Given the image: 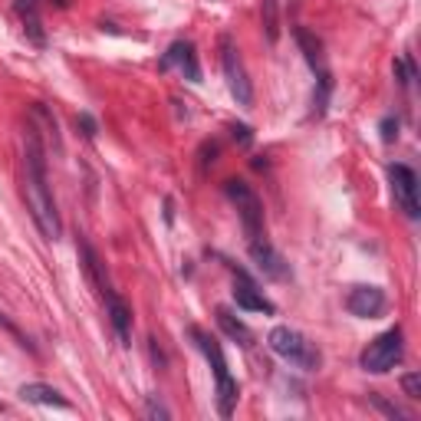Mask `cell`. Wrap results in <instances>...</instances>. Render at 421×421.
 <instances>
[{
    "instance_id": "obj_6",
    "label": "cell",
    "mask_w": 421,
    "mask_h": 421,
    "mask_svg": "<svg viewBox=\"0 0 421 421\" xmlns=\"http://www.w3.org/2000/svg\"><path fill=\"white\" fill-rule=\"evenodd\" d=\"M221 66H224V79H227V89L230 96L237 99V105L250 109L254 105V83L247 76V66L241 60V50L234 46L230 36H221Z\"/></svg>"
},
{
    "instance_id": "obj_22",
    "label": "cell",
    "mask_w": 421,
    "mask_h": 421,
    "mask_svg": "<svg viewBox=\"0 0 421 421\" xmlns=\"http://www.w3.org/2000/svg\"><path fill=\"white\" fill-rule=\"evenodd\" d=\"M0 330H7V332H10V336H14V339H17V343H20V346H23V349H30V352H36L30 339H27V336L20 332V326H17V323H10V319H7V316H3V313H0Z\"/></svg>"
},
{
    "instance_id": "obj_3",
    "label": "cell",
    "mask_w": 421,
    "mask_h": 421,
    "mask_svg": "<svg viewBox=\"0 0 421 421\" xmlns=\"http://www.w3.org/2000/svg\"><path fill=\"white\" fill-rule=\"evenodd\" d=\"M191 336L197 339V349L208 356L210 369H214V382H217V411H221V418H230V415H234V405H237V382L230 378L224 349H221V343H217L214 336H208V332L197 330V326H191Z\"/></svg>"
},
{
    "instance_id": "obj_21",
    "label": "cell",
    "mask_w": 421,
    "mask_h": 421,
    "mask_svg": "<svg viewBox=\"0 0 421 421\" xmlns=\"http://www.w3.org/2000/svg\"><path fill=\"white\" fill-rule=\"evenodd\" d=\"M402 391H405L408 398L418 402L421 398V372H408V376H402Z\"/></svg>"
},
{
    "instance_id": "obj_4",
    "label": "cell",
    "mask_w": 421,
    "mask_h": 421,
    "mask_svg": "<svg viewBox=\"0 0 421 421\" xmlns=\"http://www.w3.org/2000/svg\"><path fill=\"white\" fill-rule=\"evenodd\" d=\"M402 356H405V332H402V326H391L362 349L359 365L372 376H385L402 362Z\"/></svg>"
},
{
    "instance_id": "obj_8",
    "label": "cell",
    "mask_w": 421,
    "mask_h": 421,
    "mask_svg": "<svg viewBox=\"0 0 421 421\" xmlns=\"http://www.w3.org/2000/svg\"><path fill=\"white\" fill-rule=\"evenodd\" d=\"M385 306H389V296L378 286H356L346 296V310L359 319H376L385 313Z\"/></svg>"
},
{
    "instance_id": "obj_1",
    "label": "cell",
    "mask_w": 421,
    "mask_h": 421,
    "mask_svg": "<svg viewBox=\"0 0 421 421\" xmlns=\"http://www.w3.org/2000/svg\"><path fill=\"white\" fill-rule=\"evenodd\" d=\"M23 201H27V210H30L36 230L46 241H60L63 221L60 210H56L53 188H50L43 136L33 122H27V129H23Z\"/></svg>"
},
{
    "instance_id": "obj_14",
    "label": "cell",
    "mask_w": 421,
    "mask_h": 421,
    "mask_svg": "<svg viewBox=\"0 0 421 421\" xmlns=\"http://www.w3.org/2000/svg\"><path fill=\"white\" fill-rule=\"evenodd\" d=\"M20 398L33 402V405H46V408H69V402L53 385H46V382H27V385H20Z\"/></svg>"
},
{
    "instance_id": "obj_2",
    "label": "cell",
    "mask_w": 421,
    "mask_h": 421,
    "mask_svg": "<svg viewBox=\"0 0 421 421\" xmlns=\"http://www.w3.org/2000/svg\"><path fill=\"white\" fill-rule=\"evenodd\" d=\"M267 346H270L283 362L296 365L303 372H319V365H323V352L316 349V343H310V339H306L300 330H293V326H273L270 336H267Z\"/></svg>"
},
{
    "instance_id": "obj_5",
    "label": "cell",
    "mask_w": 421,
    "mask_h": 421,
    "mask_svg": "<svg viewBox=\"0 0 421 421\" xmlns=\"http://www.w3.org/2000/svg\"><path fill=\"white\" fill-rule=\"evenodd\" d=\"M227 197L237 204V214H241V224L244 234H247V244L267 237V224H263V201L257 197V191L241 178H230L224 184Z\"/></svg>"
},
{
    "instance_id": "obj_15",
    "label": "cell",
    "mask_w": 421,
    "mask_h": 421,
    "mask_svg": "<svg viewBox=\"0 0 421 421\" xmlns=\"http://www.w3.org/2000/svg\"><path fill=\"white\" fill-rule=\"evenodd\" d=\"M76 244H79V257H83V270L89 273V280L99 286V293L112 290V283H109V273H105V263L99 260V254L92 250V244L86 241V237H79Z\"/></svg>"
},
{
    "instance_id": "obj_25",
    "label": "cell",
    "mask_w": 421,
    "mask_h": 421,
    "mask_svg": "<svg viewBox=\"0 0 421 421\" xmlns=\"http://www.w3.org/2000/svg\"><path fill=\"white\" fill-rule=\"evenodd\" d=\"M230 132H234V142L254 145V129H250V125H230Z\"/></svg>"
},
{
    "instance_id": "obj_23",
    "label": "cell",
    "mask_w": 421,
    "mask_h": 421,
    "mask_svg": "<svg viewBox=\"0 0 421 421\" xmlns=\"http://www.w3.org/2000/svg\"><path fill=\"white\" fill-rule=\"evenodd\" d=\"M76 125H79V132L86 138H96V132H99V125H96V119H92L89 112H79V116H76Z\"/></svg>"
},
{
    "instance_id": "obj_20",
    "label": "cell",
    "mask_w": 421,
    "mask_h": 421,
    "mask_svg": "<svg viewBox=\"0 0 421 421\" xmlns=\"http://www.w3.org/2000/svg\"><path fill=\"white\" fill-rule=\"evenodd\" d=\"M369 402H372V405H376L378 411L385 415V418H391V421H408V411H402L398 405H391L389 398H382L378 391H372V395H369Z\"/></svg>"
},
{
    "instance_id": "obj_13",
    "label": "cell",
    "mask_w": 421,
    "mask_h": 421,
    "mask_svg": "<svg viewBox=\"0 0 421 421\" xmlns=\"http://www.w3.org/2000/svg\"><path fill=\"white\" fill-rule=\"evenodd\" d=\"M171 63H178L181 69L188 73L191 83H201V66H197V56H195V46L188 43V40H178V43L168 46L165 60H162V69H168Z\"/></svg>"
},
{
    "instance_id": "obj_17",
    "label": "cell",
    "mask_w": 421,
    "mask_h": 421,
    "mask_svg": "<svg viewBox=\"0 0 421 421\" xmlns=\"http://www.w3.org/2000/svg\"><path fill=\"white\" fill-rule=\"evenodd\" d=\"M293 36H296V43H300L306 63H310L316 73H319V69H323V43H319V36H316V33H310L306 27H296V30H293Z\"/></svg>"
},
{
    "instance_id": "obj_11",
    "label": "cell",
    "mask_w": 421,
    "mask_h": 421,
    "mask_svg": "<svg viewBox=\"0 0 421 421\" xmlns=\"http://www.w3.org/2000/svg\"><path fill=\"white\" fill-rule=\"evenodd\" d=\"M250 257H254L257 270L263 273V277H270V280H286L290 277V270H286L283 257L273 250L270 244H267V237H260V241H250Z\"/></svg>"
},
{
    "instance_id": "obj_7",
    "label": "cell",
    "mask_w": 421,
    "mask_h": 421,
    "mask_svg": "<svg viewBox=\"0 0 421 421\" xmlns=\"http://www.w3.org/2000/svg\"><path fill=\"white\" fill-rule=\"evenodd\" d=\"M389 178H391V191H395L398 208L405 210L411 221H418V217H421V197H418V175H415V168L391 165L389 168Z\"/></svg>"
},
{
    "instance_id": "obj_26",
    "label": "cell",
    "mask_w": 421,
    "mask_h": 421,
    "mask_svg": "<svg viewBox=\"0 0 421 421\" xmlns=\"http://www.w3.org/2000/svg\"><path fill=\"white\" fill-rule=\"evenodd\" d=\"M382 138H385V142H395V138H398V119H382Z\"/></svg>"
},
{
    "instance_id": "obj_9",
    "label": "cell",
    "mask_w": 421,
    "mask_h": 421,
    "mask_svg": "<svg viewBox=\"0 0 421 421\" xmlns=\"http://www.w3.org/2000/svg\"><path fill=\"white\" fill-rule=\"evenodd\" d=\"M234 303L247 313H273V303L263 296V290L244 270H237V280H234Z\"/></svg>"
},
{
    "instance_id": "obj_19",
    "label": "cell",
    "mask_w": 421,
    "mask_h": 421,
    "mask_svg": "<svg viewBox=\"0 0 421 421\" xmlns=\"http://www.w3.org/2000/svg\"><path fill=\"white\" fill-rule=\"evenodd\" d=\"M277 3H280V0H263V30H267V40H270V43H277V36H280Z\"/></svg>"
},
{
    "instance_id": "obj_24",
    "label": "cell",
    "mask_w": 421,
    "mask_h": 421,
    "mask_svg": "<svg viewBox=\"0 0 421 421\" xmlns=\"http://www.w3.org/2000/svg\"><path fill=\"white\" fill-rule=\"evenodd\" d=\"M145 415H149V418H171V411H168L165 405H162V402H155V395H151L149 398V405H145Z\"/></svg>"
},
{
    "instance_id": "obj_16",
    "label": "cell",
    "mask_w": 421,
    "mask_h": 421,
    "mask_svg": "<svg viewBox=\"0 0 421 421\" xmlns=\"http://www.w3.org/2000/svg\"><path fill=\"white\" fill-rule=\"evenodd\" d=\"M214 316H217V326L224 330L227 339H234V343H241V346H250V343H254V332L247 330V326H244V323L230 313V310H224V306H221Z\"/></svg>"
},
{
    "instance_id": "obj_27",
    "label": "cell",
    "mask_w": 421,
    "mask_h": 421,
    "mask_svg": "<svg viewBox=\"0 0 421 421\" xmlns=\"http://www.w3.org/2000/svg\"><path fill=\"white\" fill-rule=\"evenodd\" d=\"M53 3H56V7H66V3H69V0H53Z\"/></svg>"
},
{
    "instance_id": "obj_18",
    "label": "cell",
    "mask_w": 421,
    "mask_h": 421,
    "mask_svg": "<svg viewBox=\"0 0 421 421\" xmlns=\"http://www.w3.org/2000/svg\"><path fill=\"white\" fill-rule=\"evenodd\" d=\"M330 96H332V76L326 69H319L316 79V92H313V119H323L326 109H330Z\"/></svg>"
},
{
    "instance_id": "obj_10",
    "label": "cell",
    "mask_w": 421,
    "mask_h": 421,
    "mask_svg": "<svg viewBox=\"0 0 421 421\" xmlns=\"http://www.w3.org/2000/svg\"><path fill=\"white\" fill-rule=\"evenodd\" d=\"M102 300H105V313H109V323H112V330L119 336V343L129 346V339H132V310H129V303L122 300L116 290H105Z\"/></svg>"
},
{
    "instance_id": "obj_12",
    "label": "cell",
    "mask_w": 421,
    "mask_h": 421,
    "mask_svg": "<svg viewBox=\"0 0 421 421\" xmlns=\"http://www.w3.org/2000/svg\"><path fill=\"white\" fill-rule=\"evenodd\" d=\"M14 10L23 23V33L33 46H46V30L40 20V0H14Z\"/></svg>"
}]
</instances>
